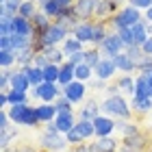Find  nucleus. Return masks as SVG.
<instances>
[{"mask_svg": "<svg viewBox=\"0 0 152 152\" xmlns=\"http://www.w3.org/2000/svg\"><path fill=\"white\" fill-rule=\"evenodd\" d=\"M146 24H148V22H146V18H143L139 24H135L133 28H130V31H133V39H135V46H143V44H146V41L150 39L148 31H146Z\"/></svg>", "mask_w": 152, "mask_h": 152, "instance_id": "5701e85b", "label": "nucleus"}, {"mask_svg": "<svg viewBox=\"0 0 152 152\" xmlns=\"http://www.w3.org/2000/svg\"><path fill=\"white\" fill-rule=\"evenodd\" d=\"M54 124L59 126V130L63 135H67L70 130L76 126V120H74V113L72 111H65V113H57V120H54Z\"/></svg>", "mask_w": 152, "mask_h": 152, "instance_id": "2eb2a0df", "label": "nucleus"}, {"mask_svg": "<svg viewBox=\"0 0 152 152\" xmlns=\"http://www.w3.org/2000/svg\"><path fill=\"white\" fill-rule=\"evenodd\" d=\"M100 59H102V54H100L98 48H89V50H85V65L96 67L100 63Z\"/></svg>", "mask_w": 152, "mask_h": 152, "instance_id": "e433bc0d", "label": "nucleus"}, {"mask_svg": "<svg viewBox=\"0 0 152 152\" xmlns=\"http://www.w3.org/2000/svg\"><path fill=\"white\" fill-rule=\"evenodd\" d=\"M67 35H70V28L65 24H59V22H52L50 28H48L44 35H41L39 41H35V50L41 52L44 48H50V46H57L59 41H65Z\"/></svg>", "mask_w": 152, "mask_h": 152, "instance_id": "f03ea898", "label": "nucleus"}, {"mask_svg": "<svg viewBox=\"0 0 152 152\" xmlns=\"http://www.w3.org/2000/svg\"><path fill=\"white\" fill-rule=\"evenodd\" d=\"M141 13L139 9H135L133 4H128V7H122L120 11L113 15V26L117 31H122V28H133L135 24H139L141 22Z\"/></svg>", "mask_w": 152, "mask_h": 152, "instance_id": "20e7f679", "label": "nucleus"}, {"mask_svg": "<svg viewBox=\"0 0 152 152\" xmlns=\"http://www.w3.org/2000/svg\"><path fill=\"white\" fill-rule=\"evenodd\" d=\"M15 63H18V52L15 50H2L0 52V65H2V70H9Z\"/></svg>", "mask_w": 152, "mask_h": 152, "instance_id": "473e14b6", "label": "nucleus"}, {"mask_svg": "<svg viewBox=\"0 0 152 152\" xmlns=\"http://www.w3.org/2000/svg\"><path fill=\"white\" fill-rule=\"evenodd\" d=\"M94 128H96V137H109L115 130V122L111 120V117H107V115H98L94 120Z\"/></svg>", "mask_w": 152, "mask_h": 152, "instance_id": "9b49d317", "label": "nucleus"}, {"mask_svg": "<svg viewBox=\"0 0 152 152\" xmlns=\"http://www.w3.org/2000/svg\"><path fill=\"white\" fill-rule=\"evenodd\" d=\"M128 2L133 4L135 9H146V11L152 7V0H128Z\"/></svg>", "mask_w": 152, "mask_h": 152, "instance_id": "de8ad7c7", "label": "nucleus"}, {"mask_svg": "<svg viewBox=\"0 0 152 152\" xmlns=\"http://www.w3.org/2000/svg\"><path fill=\"white\" fill-rule=\"evenodd\" d=\"M39 141H41V146H44L48 152H57V150H63L67 148V137L63 133H59V135H41L39 137Z\"/></svg>", "mask_w": 152, "mask_h": 152, "instance_id": "0eeeda50", "label": "nucleus"}, {"mask_svg": "<svg viewBox=\"0 0 152 152\" xmlns=\"http://www.w3.org/2000/svg\"><path fill=\"white\" fill-rule=\"evenodd\" d=\"M102 113H107V115H113L117 117V120H128L130 113H133V109L128 107V102L122 98L120 94H115V96H109V98L102 100Z\"/></svg>", "mask_w": 152, "mask_h": 152, "instance_id": "7ed1b4c3", "label": "nucleus"}, {"mask_svg": "<svg viewBox=\"0 0 152 152\" xmlns=\"http://www.w3.org/2000/svg\"><path fill=\"white\" fill-rule=\"evenodd\" d=\"M54 107H57V111H59V113H65V111H72V102H70V100H67V98H65V96H63V94H61V96H59V98H57V100H54Z\"/></svg>", "mask_w": 152, "mask_h": 152, "instance_id": "79ce46f5", "label": "nucleus"}, {"mask_svg": "<svg viewBox=\"0 0 152 152\" xmlns=\"http://www.w3.org/2000/svg\"><path fill=\"white\" fill-rule=\"evenodd\" d=\"M113 11H117V0H98V4H96V18H109Z\"/></svg>", "mask_w": 152, "mask_h": 152, "instance_id": "393cba45", "label": "nucleus"}, {"mask_svg": "<svg viewBox=\"0 0 152 152\" xmlns=\"http://www.w3.org/2000/svg\"><path fill=\"white\" fill-rule=\"evenodd\" d=\"M44 133H46V135H59L61 130H59V126H57L54 122H48V124H46V130H44Z\"/></svg>", "mask_w": 152, "mask_h": 152, "instance_id": "09e8293b", "label": "nucleus"}, {"mask_svg": "<svg viewBox=\"0 0 152 152\" xmlns=\"http://www.w3.org/2000/svg\"><path fill=\"white\" fill-rule=\"evenodd\" d=\"M41 13H46L48 18H54V20H57L61 13H63V9H61V7L54 2V0H46V2L41 4Z\"/></svg>", "mask_w": 152, "mask_h": 152, "instance_id": "2f4dec72", "label": "nucleus"}, {"mask_svg": "<svg viewBox=\"0 0 152 152\" xmlns=\"http://www.w3.org/2000/svg\"><path fill=\"white\" fill-rule=\"evenodd\" d=\"M146 31H148V35L152 37V22H148V24H146Z\"/></svg>", "mask_w": 152, "mask_h": 152, "instance_id": "bf43d9fd", "label": "nucleus"}, {"mask_svg": "<svg viewBox=\"0 0 152 152\" xmlns=\"http://www.w3.org/2000/svg\"><path fill=\"white\" fill-rule=\"evenodd\" d=\"M89 152H100V150H98V143H96V141L89 143Z\"/></svg>", "mask_w": 152, "mask_h": 152, "instance_id": "4d7b16f0", "label": "nucleus"}, {"mask_svg": "<svg viewBox=\"0 0 152 152\" xmlns=\"http://www.w3.org/2000/svg\"><path fill=\"white\" fill-rule=\"evenodd\" d=\"M141 50H143V54H148V57H152V37L146 41V44L141 46Z\"/></svg>", "mask_w": 152, "mask_h": 152, "instance_id": "864d4df0", "label": "nucleus"}, {"mask_svg": "<svg viewBox=\"0 0 152 152\" xmlns=\"http://www.w3.org/2000/svg\"><path fill=\"white\" fill-rule=\"evenodd\" d=\"M74 152H89V146L80 143V146H74Z\"/></svg>", "mask_w": 152, "mask_h": 152, "instance_id": "5fc2aeb1", "label": "nucleus"}, {"mask_svg": "<svg viewBox=\"0 0 152 152\" xmlns=\"http://www.w3.org/2000/svg\"><path fill=\"white\" fill-rule=\"evenodd\" d=\"M91 74H94V67H89V65H85V63L76 65V80L87 83L89 78H91Z\"/></svg>", "mask_w": 152, "mask_h": 152, "instance_id": "ea45409f", "label": "nucleus"}, {"mask_svg": "<svg viewBox=\"0 0 152 152\" xmlns=\"http://www.w3.org/2000/svg\"><path fill=\"white\" fill-rule=\"evenodd\" d=\"M115 72H117V67L113 63V59H109V57H102L100 63L94 67V76H96V78H100V80H109Z\"/></svg>", "mask_w": 152, "mask_h": 152, "instance_id": "9d476101", "label": "nucleus"}, {"mask_svg": "<svg viewBox=\"0 0 152 152\" xmlns=\"http://www.w3.org/2000/svg\"><path fill=\"white\" fill-rule=\"evenodd\" d=\"M2 50H13L11 48V35L9 37H0V52Z\"/></svg>", "mask_w": 152, "mask_h": 152, "instance_id": "8fccbe9b", "label": "nucleus"}, {"mask_svg": "<svg viewBox=\"0 0 152 152\" xmlns=\"http://www.w3.org/2000/svg\"><path fill=\"white\" fill-rule=\"evenodd\" d=\"M28 94H24V91H15V89H11L9 91V104H28Z\"/></svg>", "mask_w": 152, "mask_h": 152, "instance_id": "4c0bfd02", "label": "nucleus"}, {"mask_svg": "<svg viewBox=\"0 0 152 152\" xmlns=\"http://www.w3.org/2000/svg\"><path fill=\"white\" fill-rule=\"evenodd\" d=\"M117 35H120V39L124 41V46H126V48L135 46V39H133V31H130V28H122V31H117Z\"/></svg>", "mask_w": 152, "mask_h": 152, "instance_id": "c03bdc74", "label": "nucleus"}, {"mask_svg": "<svg viewBox=\"0 0 152 152\" xmlns=\"http://www.w3.org/2000/svg\"><path fill=\"white\" fill-rule=\"evenodd\" d=\"M18 137V128L15 126H9V128H2L0 130V148L7 150V146Z\"/></svg>", "mask_w": 152, "mask_h": 152, "instance_id": "c85d7f7f", "label": "nucleus"}, {"mask_svg": "<svg viewBox=\"0 0 152 152\" xmlns=\"http://www.w3.org/2000/svg\"><path fill=\"white\" fill-rule=\"evenodd\" d=\"M74 80H76V65H72L70 61H65V63L61 65V74H59V83H57V85L61 89H65Z\"/></svg>", "mask_w": 152, "mask_h": 152, "instance_id": "ddd939ff", "label": "nucleus"}, {"mask_svg": "<svg viewBox=\"0 0 152 152\" xmlns=\"http://www.w3.org/2000/svg\"><path fill=\"white\" fill-rule=\"evenodd\" d=\"M33 46H35V39L22 37V35H11V48H13L15 52L26 50V48H33Z\"/></svg>", "mask_w": 152, "mask_h": 152, "instance_id": "a878e982", "label": "nucleus"}, {"mask_svg": "<svg viewBox=\"0 0 152 152\" xmlns=\"http://www.w3.org/2000/svg\"><path fill=\"white\" fill-rule=\"evenodd\" d=\"M74 128H76V130H78V133L83 135V139H89V137H94V135H96L94 122H87V120H78Z\"/></svg>", "mask_w": 152, "mask_h": 152, "instance_id": "c756f323", "label": "nucleus"}, {"mask_svg": "<svg viewBox=\"0 0 152 152\" xmlns=\"http://www.w3.org/2000/svg\"><path fill=\"white\" fill-rule=\"evenodd\" d=\"M85 91H87V89H85V83L74 80V83H70V85L63 89V96L74 104V102H83V98H85Z\"/></svg>", "mask_w": 152, "mask_h": 152, "instance_id": "f8f14e48", "label": "nucleus"}, {"mask_svg": "<svg viewBox=\"0 0 152 152\" xmlns=\"http://www.w3.org/2000/svg\"><path fill=\"white\" fill-rule=\"evenodd\" d=\"M9 117L13 124H20V126H33L35 128L39 122V115H37V107H31V104H13L9 107Z\"/></svg>", "mask_w": 152, "mask_h": 152, "instance_id": "f257e3e1", "label": "nucleus"}, {"mask_svg": "<svg viewBox=\"0 0 152 152\" xmlns=\"http://www.w3.org/2000/svg\"><path fill=\"white\" fill-rule=\"evenodd\" d=\"M96 143H98V150L100 152H117V141L113 139L111 135H109V137H100Z\"/></svg>", "mask_w": 152, "mask_h": 152, "instance_id": "c9c22d12", "label": "nucleus"}, {"mask_svg": "<svg viewBox=\"0 0 152 152\" xmlns=\"http://www.w3.org/2000/svg\"><path fill=\"white\" fill-rule=\"evenodd\" d=\"M61 50L65 52V57H70V54H76V52H83L85 48H83V44L76 37H67L65 41H63V48Z\"/></svg>", "mask_w": 152, "mask_h": 152, "instance_id": "bb28decb", "label": "nucleus"}, {"mask_svg": "<svg viewBox=\"0 0 152 152\" xmlns=\"http://www.w3.org/2000/svg\"><path fill=\"white\" fill-rule=\"evenodd\" d=\"M41 54L48 59V63L50 65H63V57H65V52L63 50H59L57 46H50V48H44L41 50Z\"/></svg>", "mask_w": 152, "mask_h": 152, "instance_id": "b1692460", "label": "nucleus"}, {"mask_svg": "<svg viewBox=\"0 0 152 152\" xmlns=\"http://www.w3.org/2000/svg\"><path fill=\"white\" fill-rule=\"evenodd\" d=\"M150 91H152V87H150L148 78L143 74H139V76H137V80H135V94H133V98H150Z\"/></svg>", "mask_w": 152, "mask_h": 152, "instance_id": "4be33fe9", "label": "nucleus"}, {"mask_svg": "<svg viewBox=\"0 0 152 152\" xmlns=\"http://www.w3.org/2000/svg\"><path fill=\"white\" fill-rule=\"evenodd\" d=\"M18 15H22V18H26V20H33L37 15V4L33 2V0H24L22 2V7H20V13Z\"/></svg>", "mask_w": 152, "mask_h": 152, "instance_id": "f704fd0d", "label": "nucleus"}, {"mask_svg": "<svg viewBox=\"0 0 152 152\" xmlns=\"http://www.w3.org/2000/svg\"><path fill=\"white\" fill-rule=\"evenodd\" d=\"M113 63H115V67H117L120 72H126V74H128V72H135V70H137L135 61L130 59L126 52H120V54H115V57H113Z\"/></svg>", "mask_w": 152, "mask_h": 152, "instance_id": "dca6fc26", "label": "nucleus"}, {"mask_svg": "<svg viewBox=\"0 0 152 152\" xmlns=\"http://www.w3.org/2000/svg\"><path fill=\"white\" fill-rule=\"evenodd\" d=\"M61 65H48L44 70V83H59Z\"/></svg>", "mask_w": 152, "mask_h": 152, "instance_id": "58836bf2", "label": "nucleus"}, {"mask_svg": "<svg viewBox=\"0 0 152 152\" xmlns=\"http://www.w3.org/2000/svg\"><path fill=\"white\" fill-rule=\"evenodd\" d=\"M31 80L26 78V74L22 70H18V72H13V78H11V89H15V91H24V94H28V89H31Z\"/></svg>", "mask_w": 152, "mask_h": 152, "instance_id": "f3484780", "label": "nucleus"}, {"mask_svg": "<svg viewBox=\"0 0 152 152\" xmlns=\"http://www.w3.org/2000/svg\"><path fill=\"white\" fill-rule=\"evenodd\" d=\"M67 61H70L72 65H80V63H85V50H83V52H76V54H70V57H67Z\"/></svg>", "mask_w": 152, "mask_h": 152, "instance_id": "49530a36", "label": "nucleus"}, {"mask_svg": "<svg viewBox=\"0 0 152 152\" xmlns=\"http://www.w3.org/2000/svg\"><path fill=\"white\" fill-rule=\"evenodd\" d=\"M22 2H24V0H7L2 7L11 13V15H18V13H20V7H22Z\"/></svg>", "mask_w": 152, "mask_h": 152, "instance_id": "a18cd8bd", "label": "nucleus"}, {"mask_svg": "<svg viewBox=\"0 0 152 152\" xmlns=\"http://www.w3.org/2000/svg\"><path fill=\"white\" fill-rule=\"evenodd\" d=\"M130 109L135 113H148V111H152V98H133Z\"/></svg>", "mask_w": 152, "mask_h": 152, "instance_id": "cd10ccee", "label": "nucleus"}, {"mask_svg": "<svg viewBox=\"0 0 152 152\" xmlns=\"http://www.w3.org/2000/svg\"><path fill=\"white\" fill-rule=\"evenodd\" d=\"M24 74H26V78L31 80V85L33 87H39L41 83H44V70L37 65H26V67H20Z\"/></svg>", "mask_w": 152, "mask_h": 152, "instance_id": "aec40b11", "label": "nucleus"}, {"mask_svg": "<svg viewBox=\"0 0 152 152\" xmlns=\"http://www.w3.org/2000/svg\"><path fill=\"white\" fill-rule=\"evenodd\" d=\"M102 57H109V59H113L115 54H120L126 50V46H124V41L120 39V35L117 33H111V35H107V39L102 41V46L98 48Z\"/></svg>", "mask_w": 152, "mask_h": 152, "instance_id": "39448f33", "label": "nucleus"}, {"mask_svg": "<svg viewBox=\"0 0 152 152\" xmlns=\"http://www.w3.org/2000/svg\"><path fill=\"white\" fill-rule=\"evenodd\" d=\"M7 107H11L9 104V94L0 91V109H7Z\"/></svg>", "mask_w": 152, "mask_h": 152, "instance_id": "603ef678", "label": "nucleus"}, {"mask_svg": "<svg viewBox=\"0 0 152 152\" xmlns=\"http://www.w3.org/2000/svg\"><path fill=\"white\" fill-rule=\"evenodd\" d=\"M74 37L80 41V44H91L94 39V24L91 22H80L74 28Z\"/></svg>", "mask_w": 152, "mask_h": 152, "instance_id": "4468645a", "label": "nucleus"}, {"mask_svg": "<svg viewBox=\"0 0 152 152\" xmlns=\"http://www.w3.org/2000/svg\"><path fill=\"white\" fill-rule=\"evenodd\" d=\"M104 39H107L104 22H98V24H94V39H91L94 48H100V46H102V41H104Z\"/></svg>", "mask_w": 152, "mask_h": 152, "instance_id": "72a5a7b5", "label": "nucleus"}, {"mask_svg": "<svg viewBox=\"0 0 152 152\" xmlns=\"http://www.w3.org/2000/svg\"><path fill=\"white\" fill-rule=\"evenodd\" d=\"M98 115H100V104H98L96 100H87L85 107H83L80 113H78L80 120H87V122H94Z\"/></svg>", "mask_w": 152, "mask_h": 152, "instance_id": "a211bd4d", "label": "nucleus"}, {"mask_svg": "<svg viewBox=\"0 0 152 152\" xmlns=\"http://www.w3.org/2000/svg\"><path fill=\"white\" fill-rule=\"evenodd\" d=\"M115 87L120 89V91H124V94H135V78L128 76V74H124L122 78L115 83Z\"/></svg>", "mask_w": 152, "mask_h": 152, "instance_id": "7c9ffc66", "label": "nucleus"}, {"mask_svg": "<svg viewBox=\"0 0 152 152\" xmlns=\"http://www.w3.org/2000/svg\"><path fill=\"white\" fill-rule=\"evenodd\" d=\"M96 4L98 0H76L74 2V13L80 22H87L89 18L96 15Z\"/></svg>", "mask_w": 152, "mask_h": 152, "instance_id": "6e6552de", "label": "nucleus"}, {"mask_svg": "<svg viewBox=\"0 0 152 152\" xmlns=\"http://www.w3.org/2000/svg\"><path fill=\"white\" fill-rule=\"evenodd\" d=\"M54 2H57V4L61 7V9H72L76 0H54Z\"/></svg>", "mask_w": 152, "mask_h": 152, "instance_id": "3c124183", "label": "nucleus"}, {"mask_svg": "<svg viewBox=\"0 0 152 152\" xmlns=\"http://www.w3.org/2000/svg\"><path fill=\"white\" fill-rule=\"evenodd\" d=\"M65 137H67V143H70V146H80V143H85L83 135H80L76 128H72V130H70V133H67Z\"/></svg>", "mask_w": 152, "mask_h": 152, "instance_id": "37998d69", "label": "nucleus"}, {"mask_svg": "<svg viewBox=\"0 0 152 152\" xmlns=\"http://www.w3.org/2000/svg\"><path fill=\"white\" fill-rule=\"evenodd\" d=\"M122 146H128V148H135V150L143 152V150L148 148V137L141 135V133H137V135H133V137H124V139H122Z\"/></svg>", "mask_w": 152, "mask_h": 152, "instance_id": "6ab92c4d", "label": "nucleus"}, {"mask_svg": "<svg viewBox=\"0 0 152 152\" xmlns=\"http://www.w3.org/2000/svg\"><path fill=\"white\" fill-rule=\"evenodd\" d=\"M11 35H22V37L35 39V26H33L31 20H26L22 15H15L11 20Z\"/></svg>", "mask_w": 152, "mask_h": 152, "instance_id": "423d86ee", "label": "nucleus"}, {"mask_svg": "<svg viewBox=\"0 0 152 152\" xmlns=\"http://www.w3.org/2000/svg\"><path fill=\"white\" fill-rule=\"evenodd\" d=\"M120 152H139V150H135V148H128V146H120Z\"/></svg>", "mask_w": 152, "mask_h": 152, "instance_id": "6e6d98bb", "label": "nucleus"}, {"mask_svg": "<svg viewBox=\"0 0 152 152\" xmlns=\"http://www.w3.org/2000/svg\"><path fill=\"white\" fill-rule=\"evenodd\" d=\"M57 107L54 104H48V102H44V104H39L37 107V115H39V122H44V124H48V122H54L57 120Z\"/></svg>", "mask_w": 152, "mask_h": 152, "instance_id": "412c9836", "label": "nucleus"}, {"mask_svg": "<svg viewBox=\"0 0 152 152\" xmlns=\"http://www.w3.org/2000/svg\"><path fill=\"white\" fill-rule=\"evenodd\" d=\"M146 22H152V7L146 11Z\"/></svg>", "mask_w": 152, "mask_h": 152, "instance_id": "13d9d810", "label": "nucleus"}, {"mask_svg": "<svg viewBox=\"0 0 152 152\" xmlns=\"http://www.w3.org/2000/svg\"><path fill=\"white\" fill-rule=\"evenodd\" d=\"M37 89H39V100L48 102V104H54V100L63 94V89H61L57 83H41Z\"/></svg>", "mask_w": 152, "mask_h": 152, "instance_id": "1a4fd4ad", "label": "nucleus"}, {"mask_svg": "<svg viewBox=\"0 0 152 152\" xmlns=\"http://www.w3.org/2000/svg\"><path fill=\"white\" fill-rule=\"evenodd\" d=\"M124 52H126L128 57L135 61V65H139V63H141V59L146 57V54H143V50H141V46H130V48H126Z\"/></svg>", "mask_w": 152, "mask_h": 152, "instance_id": "a19ab883", "label": "nucleus"}]
</instances>
